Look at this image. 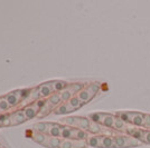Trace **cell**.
<instances>
[{
	"instance_id": "obj_13",
	"label": "cell",
	"mask_w": 150,
	"mask_h": 148,
	"mask_svg": "<svg viewBox=\"0 0 150 148\" xmlns=\"http://www.w3.org/2000/svg\"><path fill=\"white\" fill-rule=\"evenodd\" d=\"M50 123H37L33 126V128H34V130L36 133H40V134L47 135L48 129H50Z\"/></svg>"
},
{
	"instance_id": "obj_14",
	"label": "cell",
	"mask_w": 150,
	"mask_h": 148,
	"mask_svg": "<svg viewBox=\"0 0 150 148\" xmlns=\"http://www.w3.org/2000/svg\"><path fill=\"white\" fill-rule=\"evenodd\" d=\"M47 101H48L54 108H55V107H58L59 105L63 104L62 98H61V94L59 93H54L53 95H50V97H48V100H47Z\"/></svg>"
},
{
	"instance_id": "obj_7",
	"label": "cell",
	"mask_w": 150,
	"mask_h": 148,
	"mask_svg": "<svg viewBox=\"0 0 150 148\" xmlns=\"http://www.w3.org/2000/svg\"><path fill=\"white\" fill-rule=\"evenodd\" d=\"M26 120L27 118L25 116L24 110H18L10 114V126H18L20 124L25 123Z\"/></svg>"
},
{
	"instance_id": "obj_6",
	"label": "cell",
	"mask_w": 150,
	"mask_h": 148,
	"mask_svg": "<svg viewBox=\"0 0 150 148\" xmlns=\"http://www.w3.org/2000/svg\"><path fill=\"white\" fill-rule=\"evenodd\" d=\"M46 100H36L35 103H31L30 105L26 106L24 108V112L27 119H33L34 117H36L39 112V109L45 105Z\"/></svg>"
},
{
	"instance_id": "obj_19",
	"label": "cell",
	"mask_w": 150,
	"mask_h": 148,
	"mask_svg": "<svg viewBox=\"0 0 150 148\" xmlns=\"http://www.w3.org/2000/svg\"><path fill=\"white\" fill-rule=\"evenodd\" d=\"M67 103H69V105H71V107H72V108H73L74 110H76V109H79V108H81L82 106L84 105V104L82 103L81 100H80V99L77 98V96H74V97H73V98L71 99L69 101H67Z\"/></svg>"
},
{
	"instance_id": "obj_21",
	"label": "cell",
	"mask_w": 150,
	"mask_h": 148,
	"mask_svg": "<svg viewBox=\"0 0 150 148\" xmlns=\"http://www.w3.org/2000/svg\"><path fill=\"white\" fill-rule=\"evenodd\" d=\"M102 129H101V125L99 124L94 123L91 120V125H90V129H88V133H92L94 135H96V134H100Z\"/></svg>"
},
{
	"instance_id": "obj_25",
	"label": "cell",
	"mask_w": 150,
	"mask_h": 148,
	"mask_svg": "<svg viewBox=\"0 0 150 148\" xmlns=\"http://www.w3.org/2000/svg\"><path fill=\"white\" fill-rule=\"evenodd\" d=\"M61 148H73V140L72 139H62Z\"/></svg>"
},
{
	"instance_id": "obj_11",
	"label": "cell",
	"mask_w": 150,
	"mask_h": 148,
	"mask_svg": "<svg viewBox=\"0 0 150 148\" xmlns=\"http://www.w3.org/2000/svg\"><path fill=\"white\" fill-rule=\"evenodd\" d=\"M62 127L63 126H61L59 124L50 123V129H48V133H47V136L59 138V137H61V134H62Z\"/></svg>"
},
{
	"instance_id": "obj_17",
	"label": "cell",
	"mask_w": 150,
	"mask_h": 148,
	"mask_svg": "<svg viewBox=\"0 0 150 148\" xmlns=\"http://www.w3.org/2000/svg\"><path fill=\"white\" fill-rule=\"evenodd\" d=\"M52 109H54V107H53V106L50 105V103H48V101L46 100L45 105L43 106V107H42L40 109H39V112H38L37 116H38L39 118L46 117V116H47V115H48V114L50 112V110H52Z\"/></svg>"
},
{
	"instance_id": "obj_15",
	"label": "cell",
	"mask_w": 150,
	"mask_h": 148,
	"mask_svg": "<svg viewBox=\"0 0 150 148\" xmlns=\"http://www.w3.org/2000/svg\"><path fill=\"white\" fill-rule=\"evenodd\" d=\"M31 138H33V140L34 142H36L37 144H39V145H43L44 146L45 142H47V139L50 138V136L45 135V134H40V133H34L33 134V136H31Z\"/></svg>"
},
{
	"instance_id": "obj_18",
	"label": "cell",
	"mask_w": 150,
	"mask_h": 148,
	"mask_svg": "<svg viewBox=\"0 0 150 148\" xmlns=\"http://www.w3.org/2000/svg\"><path fill=\"white\" fill-rule=\"evenodd\" d=\"M69 86L67 82L62 80H55V81H52V88H53V91H63L66 87Z\"/></svg>"
},
{
	"instance_id": "obj_22",
	"label": "cell",
	"mask_w": 150,
	"mask_h": 148,
	"mask_svg": "<svg viewBox=\"0 0 150 148\" xmlns=\"http://www.w3.org/2000/svg\"><path fill=\"white\" fill-rule=\"evenodd\" d=\"M1 126H10V115L9 114L0 115V127Z\"/></svg>"
},
{
	"instance_id": "obj_10",
	"label": "cell",
	"mask_w": 150,
	"mask_h": 148,
	"mask_svg": "<svg viewBox=\"0 0 150 148\" xmlns=\"http://www.w3.org/2000/svg\"><path fill=\"white\" fill-rule=\"evenodd\" d=\"M39 94H40V97H50V95H53V88H52V81L50 82H45L43 85L37 88Z\"/></svg>"
},
{
	"instance_id": "obj_1",
	"label": "cell",
	"mask_w": 150,
	"mask_h": 148,
	"mask_svg": "<svg viewBox=\"0 0 150 148\" xmlns=\"http://www.w3.org/2000/svg\"><path fill=\"white\" fill-rule=\"evenodd\" d=\"M115 115L125 120L127 124H130L136 127H144V114L138 111H118Z\"/></svg>"
},
{
	"instance_id": "obj_24",
	"label": "cell",
	"mask_w": 150,
	"mask_h": 148,
	"mask_svg": "<svg viewBox=\"0 0 150 148\" xmlns=\"http://www.w3.org/2000/svg\"><path fill=\"white\" fill-rule=\"evenodd\" d=\"M86 146V140H73V148H85Z\"/></svg>"
},
{
	"instance_id": "obj_12",
	"label": "cell",
	"mask_w": 150,
	"mask_h": 148,
	"mask_svg": "<svg viewBox=\"0 0 150 148\" xmlns=\"http://www.w3.org/2000/svg\"><path fill=\"white\" fill-rule=\"evenodd\" d=\"M72 111H74V109L71 107L69 103H63L62 105H59L54 109V114L55 115H66V114L72 112Z\"/></svg>"
},
{
	"instance_id": "obj_16",
	"label": "cell",
	"mask_w": 150,
	"mask_h": 148,
	"mask_svg": "<svg viewBox=\"0 0 150 148\" xmlns=\"http://www.w3.org/2000/svg\"><path fill=\"white\" fill-rule=\"evenodd\" d=\"M61 142H62V139L56 137H50L44 146L47 148H61Z\"/></svg>"
},
{
	"instance_id": "obj_2",
	"label": "cell",
	"mask_w": 150,
	"mask_h": 148,
	"mask_svg": "<svg viewBox=\"0 0 150 148\" xmlns=\"http://www.w3.org/2000/svg\"><path fill=\"white\" fill-rule=\"evenodd\" d=\"M88 118L92 121L99 124V125L103 126V127L114 129L115 120H117V115L106 114V112H94V114H90Z\"/></svg>"
},
{
	"instance_id": "obj_3",
	"label": "cell",
	"mask_w": 150,
	"mask_h": 148,
	"mask_svg": "<svg viewBox=\"0 0 150 148\" xmlns=\"http://www.w3.org/2000/svg\"><path fill=\"white\" fill-rule=\"evenodd\" d=\"M63 124H65V126H69L73 128H79L84 131H88L90 129V125H91V119L85 117H66L62 120Z\"/></svg>"
},
{
	"instance_id": "obj_5",
	"label": "cell",
	"mask_w": 150,
	"mask_h": 148,
	"mask_svg": "<svg viewBox=\"0 0 150 148\" xmlns=\"http://www.w3.org/2000/svg\"><path fill=\"white\" fill-rule=\"evenodd\" d=\"M99 90H100V84L99 82H92L85 88H83L76 96L83 104H86L90 100L93 99L94 96L99 93Z\"/></svg>"
},
{
	"instance_id": "obj_20",
	"label": "cell",
	"mask_w": 150,
	"mask_h": 148,
	"mask_svg": "<svg viewBox=\"0 0 150 148\" xmlns=\"http://www.w3.org/2000/svg\"><path fill=\"white\" fill-rule=\"evenodd\" d=\"M61 98H62V101L63 103H67V101H69L71 99L74 97V95L69 91L67 88H65L63 91H61Z\"/></svg>"
},
{
	"instance_id": "obj_4",
	"label": "cell",
	"mask_w": 150,
	"mask_h": 148,
	"mask_svg": "<svg viewBox=\"0 0 150 148\" xmlns=\"http://www.w3.org/2000/svg\"><path fill=\"white\" fill-rule=\"evenodd\" d=\"M114 137V142H115V148H130V147H138L142 142L138 140L137 138L132 137L130 135H115Z\"/></svg>"
},
{
	"instance_id": "obj_23",
	"label": "cell",
	"mask_w": 150,
	"mask_h": 148,
	"mask_svg": "<svg viewBox=\"0 0 150 148\" xmlns=\"http://www.w3.org/2000/svg\"><path fill=\"white\" fill-rule=\"evenodd\" d=\"M9 108H10V106L8 104V101L5 99V97L4 98H0V111H6Z\"/></svg>"
},
{
	"instance_id": "obj_8",
	"label": "cell",
	"mask_w": 150,
	"mask_h": 148,
	"mask_svg": "<svg viewBox=\"0 0 150 148\" xmlns=\"http://www.w3.org/2000/svg\"><path fill=\"white\" fill-rule=\"evenodd\" d=\"M99 148H115L114 137H113V136H109V135L100 136Z\"/></svg>"
},
{
	"instance_id": "obj_26",
	"label": "cell",
	"mask_w": 150,
	"mask_h": 148,
	"mask_svg": "<svg viewBox=\"0 0 150 148\" xmlns=\"http://www.w3.org/2000/svg\"><path fill=\"white\" fill-rule=\"evenodd\" d=\"M144 128H150V115L149 114H144Z\"/></svg>"
},
{
	"instance_id": "obj_9",
	"label": "cell",
	"mask_w": 150,
	"mask_h": 148,
	"mask_svg": "<svg viewBox=\"0 0 150 148\" xmlns=\"http://www.w3.org/2000/svg\"><path fill=\"white\" fill-rule=\"evenodd\" d=\"M5 99L8 101V104L10 107H13V106H17L20 101V95H19V90L18 91H11V93L7 94L5 96Z\"/></svg>"
}]
</instances>
